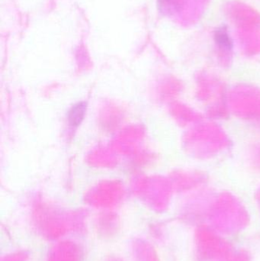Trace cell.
Wrapping results in <instances>:
<instances>
[{
	"instance_id": "1",
	"label": "cell",
	"mask_w": 260,
	"mask_h": 261,
	"mask_svg": "<svg viewBox=\"0 0 260 261\" xmlns=\"http://www.w3.org/2000/svg\"><path fill=\"white\" fill-rule=\"evenodd\" d=\"M86 104L85 103H80L73 106L72 109L68 113L69 123L71 126H78L84 119L86 115Z\"/></svg>"
},
{
	"instance_id": "2",
	"label": "cell",
	"mask_w": 260,
	"mask_h": 261,
	"mask_svg": "<svg viewBox=\"0 0 260 261\" xmlns=\"http://www.w3.org/2000/svg\"><path fill=\"white\" fill-rule=\"evenodd\" d=\"M214 40L216 44L222 49L230 51L233 48L231 38L225 27H220L216 29L214 32Z\"/></svg>"
},
{
	"instance_id": "3",
	"label": "cell",
	"mask_w": 260,
	"mask_h": 261,
	"mask_svg": "<svg viewBox=\"0 0 260 261\" xmlns=\"http://www.w3.org/2000/svg\"><path fill=\"white\" fill-rule=\"evenodd\" d=\"M158 6L161 13L166 15L173 14L180 10L182 0H158Z\"/></svg>"
}]
</instances>
